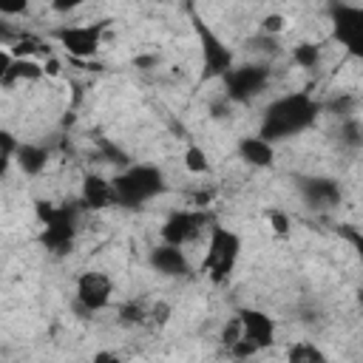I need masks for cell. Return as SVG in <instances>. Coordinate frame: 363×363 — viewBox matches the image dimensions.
<instances>
[{"instance_id": "6da1fadb", "label": "cell", "mask_w": 363, "mask_h": 363, "mask_svg": "<svg viewBox=\"0 0 363 363\" xmlns=\"http://www.w3.org/2000/svg\"><path fill=\"white\" fill-rule=\"evenodd\" d=\"M318 113H320V102L309 91H289V94L275 96L264 108L258 133L278 145V142H286L309 130L318 122Z\"/></svg>"}, {"instance_id": "7a4b0ae2", "label": "cell", "mask_w": 363, "mask_h": 363, "mask_svg": "<svg viewBox=\"0 0 363 363\" xmlns=\"http://www.w3.org/2000/svg\"><path fill=\"white\" fill-rule=\"evenodd\" d=\"M111 182H113L116 207H125V210H139V207L156 201L167 190L164 170L150 162H130V164L119 167V173H113Z\"/></svg>"}, {"instance_id": "3957f363", "label": "cell", "mask_w": 363, "mask_h": 363, "mask_svg": "<svg viewBox=\"0 0 363 363\" xmlns=\"http://www.w3.org/2000/svg\"><path fill=\"white\" fill-rule=\"evenodd\" d=\"M241 250H244V241L235 230L213 221L207 227V250H204V258H201V272L216 284H227L238 267V258H241Z\"/></svg>"}, {"instance_id": "277c9868", "label": "cell", "mask_w": 363, "mask_h": 363, "mask_svg": "<svg viewBox=\"0 0 363 363\" xmlns=\"http://www.w3.org/2000/svg\"><path fill=\"white\" fill-rule=\"evenodd\" d=\"M85 207L79 204H51V201H37V218L43 224L40 244L51 255H65L71 252L79 230V213Z\"/></svg>"}, {"instance_id": "5b68a950", "label": "cell", "mask_w": 363, "mask_h": 363, "mask_svg": "<svg viewBox=\"0 0 363 363\" xmlns=\"http://www.w3.org/2000/svg\"><path fill=\"white\" fill-rule=\"evenodd\" d=\"M272 82V65L269 62H235L224 77V96L235 105H247L255 96H261Z\"/></svg>"}, {"instance_id": "8992f818", "label": "cell", "mask_w": 363, "mask_h": 363, "mask_svg": "<svg viewBox=\"0 0 363 363\" xmlns=\"http://www.w3.org/2000/svg\"><path fill=\"white\" fill-rule=\"evenodd\" d=\"M332 40L354 60L363 62V6L354 3H332L329 9Z\"/></svg>"}, {"instance_id": "52a82bcc", "label": "cell", "mask_w": 363, "mask_h": 363, "mask_svg": "<svg viewBox=\"0 0 363 363\" xmlns=\"http://www.w3.org/2000/svg\"><path fill=\"white\" fill-rule=\"evenodd\" d=\"M193 31L199 37V51H201V77L204 79H221L233 65H235V57L233 51L227 48V43L201 20L193 14Z\"/></svg>"}, {"instance_id": "ba28073f", "label": "cell", "mask_w": 363, "mask_h": 363, "mask_svg": "<svg viewBox=\"0 0 363 363\" xmlns=\"http://www.w3.org/2000/svg\"><path fill=\"white\" fill-rule=\"evenodd\" d=\"M210 224H213V218H210V213H207L204 207H196V210H173V213L162 221L159 235H162V241H167V244L184 247V244L196 241Z\"/></svg>"}, {"instance_id": "9c48e42d", "label": "cell", "mask_w": 363, "mask_h": 363, "mask_svg": "<svg viewBox=\"0 0 363 363\" xmlns=\"http://www.w3.org/2000/svg\"><path fill=\"white\" fill-rule=\"evenodd\" d=\"M113 298V281L108 272L102 269H85L79 272L77 284H74V301H77V309L94 315V312H102Z\"/></svg>"}, {"instance_id": "30bf717a", "label": "cell", "mask_w": 363, "mask_h": 363, "mask_svg": "<svg viewBox=\"0 0 363 363\" xmlns=\"http://www.w3.org/2000/svg\"><path fill=\"white\" fill-rule=\"evenodd\" d=\"M108 31V20L96 23H79V26H62L57 28V43L77 60H88L99 51L102 37Z\"/></svg>"}, {"instance_id": "8fae6325", "label": "cell", "mask_w": 363, "mask_h": 363, "mask_svg": "<svg viewBox=\"0 0 363 363\" xmlns=\"http://www.w3.org/2000/svg\"><path fill=\"white\" fill-rule=\"evenodd\" d=\"M298 193L309 210L326 213L343 201V187L332 176H298Z\"/></svg>"}, {"instance_id": "7c38bea8", "label": "cell", "mask_w": 363, "mask_h": 363, "mask_svg": "<svg viewBox=\"0 0 363 363\" xmlns=\"http://www.w3.org/2000/svg\"><path fill=\"white\" fill-rule=\"evenodd\" d=\"M147 264L162 278H190V272H193V264H190L187 252L176 244H167V241L156 244L147 252Z\"/></svg>"}, {"instance_id": "4fadbf2b", "label": "cell", "mask_w": 363, "mask_h": 363, "mask_svg": "<svg viewBox=\"0 0 363 363\" xmlns=\"http://www.w3.org/2000/svg\"><path fill=\"white\" fill-rule=\"evenodd\" d=\"M235 315L241 320V337H247L252 346H258V352L272 346V340H275V320L267 312H261L255 306H241Z\"/></svg>"}, {"instance_id": "5bb4252c", "label": "cell", "mask_w": 363, "mask_h": 363, "mask_svg": "<svg viewBox=\"0 0 363 363\" xmlns=\"http://www.w3.org/2000/svg\"><path fill=\"white\" fill-rule=\"evenodd\" d=\"M79 204L91 213L96 210H105V207H116V199H113V182L99 176V173H88L82 179V187H79Z\"/></svg>"}, {"instance_id": "9a60e30c", "label": "cell", "mask_w": 363, "mask_h": 363, "mask_svg": "<svg viewBox=\"0 0 363 363\" xmlns=\"http://www.w3.org/2000/svg\"><path fill=\"white\" fill-rule=\"evenodd\" d=\"M235 153H238V159L244 162V164H250V167H272L275 164V142H269V139H264L261 133H247V136H241L238 139V145H235Z\"/></svg>"}, {"instance_id": "2e32d148", "label": "cell", "mask_w": 363, "mask_h": 363, "mask_svg": "<svg viewBox=\"0 0 363 363\" xmlns=\"http://www.w3.org/2000/svg\"><path fill=\"white\" fill-rule=\"evenodd\" d=\"M14 164L26 176H40L48 164V147L40 142H20V147L14 153Z\"/></svg>"}, {"instance_id": "e0dca14e", "label": "cell", "mask_w": 363, "mask_h": 363, "mask_svg": "<svg viewBox=\"0 0 363 363\" xmlns=\"http://www.w3.org/2000/svg\"><path fill=\"white\" fill-rule=\"evenodd\" d=\"M116 318L122 326H145V323H150V306L142 301H125L116 309Z\"/></svg>"}, {"instance_id": "ac0fdd59", "label": "cell", "mask_w": 363, "mask_h": 363, "mask_svg": "<svg viewBox=\"0 0 363 363\" xmlns=\"http://www.w3.org/2000/svg\"><path fill=\"white\" fill-rule=\"evenodd\" d=\"M182 164H184L187 173H193V176H204V173H210V159H207L204 147H199V145H187V147H184Z\"/></svg>"}, {"instance_id": "d6986e66", "label": "cell", "mask_w": 363, "mask_h": 363, "mask_svg": "<svg viewBox=\"0 0 363 363\" xmlns=\"http://www.w3.org/2000/svg\"><path fill=\"white\" fill-rule=\"evenodd\" d=\"M286 360H292V363H320V360H326V354H323L315 343H309V340H298V343L289 346Z\"/></svg>"}, {"instance_id": "ffe728a7", "label": "cell", "mask_w": 363, "mask_h": 363, "mask_svg": "<svg viewBox=\"0 0 363 363\" xmlns=\"http://www.w3.org/2000/svg\"><path fill=\"white\" fill-rule=\"evenodd\" d=\"M292 60L298 68H318L320 45L318 43H298V45H292Z\"/></svg>"}, {"instance_id": "44dd1931", "label": "cell", "mask_w": 363, "mask_h": 363, "mask_svg": "<svg viewBox=\"0 0 363 363\" xmlns=\"http://www.w3.org/2000/svg\"><path fill=\"white\" fill-rule=\"evenodd\" d=\"M286 28V17L272 11V14H264L261 17V34H269V37H278L281 31Z\"/></svg>"}, {"instance_id": "7402d4cb", "label": "cell", "mask_w": 363, "mask_h": 363, "mask_svg": "<svg viewBox=\"0 0 363 363\" xmlns=\"http://www.w3.org/2000/svg\"><path fill=\"white\" fill-rule=\"evenodd\" d=\"M267 221H269V227L278 233V235H286L289 233V216L284 213V210H267Z\"/></svg>"}, {"instance_id": "603a6c76", "label": "cell", "mask_w": 363, "mask_h": 363, "mask_svg": "<svg viewBox=\"0 0 363 363\" xmlns=\"http://www.w3.org/2000/svg\"><path fill=\"white\" fill-rule=\"evenodd\" d=\"M238 337H241V320H238V315H235V318H230V320L224 323V329H221V343L230 349Z\"/></svg>"}, {"instance_id": "cb8c5ba5", "label": "cell", "mask_w": 363, "mask_h": 363, "mask_svg": "<svg viewBox=\"0 0 363 363\" xmlns=\"http://www.w3.org/2000/svg\"><path fill=\"white\" fill-rule=\"evenodd\" d=\"M31 6V0H0V14L3 17H20L26 14Z\"/></svg>"}, {"instance_id": "d4e9b609", "label": "cell", "mask_w": 363, "mask_h": 363, "mask_svg": "<svg viewBox=\"0 0 363 363\" xmlns=\"http://www.w3.org/2000/svg\"><path fill=\"white\" fill-rule=\"evenodd\" d=\"M0 145H3V164L14 162V153H17L20 142H14V136H11L9 130H3V133H0Z\"/></svg>"}, {"instance_id": "484cf974", "label": "cell", "mask_w": 363, "mask_h": 363, "mask_svg": "<svg viewBox=\"0 0 363 363\" xmlns=\"http://www.w3.org/2000/svg\"><path fill=\"white\" fill-rule=\"evenodd\" d=\"M88 0H51V11H57V14H71V11H77L79 6H85Z\"/></svg>"}, {"instance_id": "4316f807", "label": "cell", "mask_w": 363, "mask_h": 363, "mask_svg": "<svg viewBox=\"0 0 363 363\" xmlns=\"http://www.w3.org/2000/svg\"><path fill=\"white\" fill-rule=\"evenodd\" d=\"M167 318H170V306H167V303H153V306H150V323L164 326Z\"/></svg>"}, {"instance_id": "83f0119b", "label": "cell", "mask_w": 363, "mask_h": 363, "mask_svg": "<svg viewBox=\"0 0 363 363\" xmlns=\"http://www.w3.org/2000/svg\"><path fill=\"white\" fill-rule=\"evenodd\" d=\"M346 238L352 241V247H354V252H357V258H360V264H363V233L349 230V233H346Z\"/></svg>"}]
</instances>
